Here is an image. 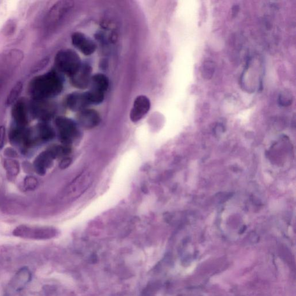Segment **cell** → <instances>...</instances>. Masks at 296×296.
Here are the masks:
<instances>
[{"instance_id":"6da1fadb","label":"cell","mask_w":296,"mask_h":296,"mask_svg":"<svg viewBox=\"0 0 296 296\" xmlns=\"http://www.w3.org/2000/svg\"><path fill=\"white\" fill-rule=\"evenodd\" d=\"M63 83L58 73L51 72L37 77L31 82L30 92L35 100L42 101L62 92Z\"/></svg>"},{"instance_id":"7a4b0ae2","label":"cell","mask_w":296,"mask_h":296,"mask_svg":"<svg viewBox=\"0 0 296 296\" xmlns=\"http://www.w3.org/2000/svg\"><path fill=\"white\" fill-rule=\"evenodd\" d=\"M12 234L15 237L24 239L45 240L56 237L58 231L52 226L21 224L14 229Z\"/></svg>"},{"instance_id":"3957f363","label":"cell","mask_w":296,"mask_h":296,"mask_svg":"<svg viewBox=\"0 0 296 296\" xmlns=\"http://www.w3.org/2000/svg\"><path fill=\"white\" fill-rule=\"evenodd\" d=\"M55 65L62 73L71 78L82 68V61L77 53L71 49L60 51L55 58Z\"/></svg>"},{"instance_id":"277c9868","label":"cell","mask_w":296,"mask_h":296,"mask_svg":"<svg viewBox=\"0 0 296 296\" xmlns=\"http://www.w3.org/2000/svg\"><path fill=\"white\" fill-rule=\"evenodd\" d=\"M60 139L65 146H70L80 136L79 129L76 123L72 119L59 116L55 121Z\"/></svg>"},{"instance_id":"5b68a950","label":"cell","mask_w":296,"mask_h":296,"mask_svg":"<svg viewBox=\"0 0 296 296\" xmlns=\"http://www.w3.org/2000/svg\"><path fill=\"white\" fill-rule=\"evenodd\" d=\"M73 5V2L70 1H61L56 3L46 17V26L50 29L56 25L72 8Z\"/></svg>"},{"instance_id":"8992f818","label":"cell","mask_w":296,"mask_h":296,"mask_svg":"<svg viewBox=\"0 0 296 296\" xmlns=\"http://www.w3.org/2000/svg\"><path fill=\"white\" fill-rule=\"evenodd\" d=\"M151 107L150 101L145 95H140L134 101L133 107L130 113L132 122L137 123L142 120L149 112Z\"/></svg>"},{"instance_id":"52a82bcc","label":"cell","mask_w":296,"mask_h":296,"mask_svg":"<svg viewBox=\"0 0 296 296\" xmlns=\"http://www.w3.org/2000/svg\"><path fill=\"white\" fill-rule=\"evenodd\" d=\"M72 42L74 47L84 55L90 56L96 51L97 45L95 42L82 33H73Z\"/></svg>"},{"instance_id":"ba28073f","label":"cell","mask_w":296,"mask_h":296,"mask_svg":"<svg viewBox=\"0 0 296 296\" xmlns=\"http://www.w3.org/2000/svg\"><path fill=\"white\" fill-rule=\"evenodd\" d=\"M66 103L67 106L74 112H78L88 108L91 105L89 95L85 92H74L67 96Z\"/></svg>"},{"instance_id":"9c48e42d","label":"cell","mask_w":296,"mask_h":296,"mask_svg":"<svg viewBox=\"0 0 296 296\" xmlns=\"http://www.w3.org/2000/svg\"><path fill=\"white\" fill-rule=\"evenodd\" d=\"M77 122L85 129H92L96 127L101 121L100 115L93 109L89 108L77 112Z\"/></svg>"},{"instance_id":"30bf717a","label":"cell","mask_w":296,"mask_h":296,"mask_svg":"<svg viewBox=\"0 0 296 296\" xmlns=\"http://www.w3.org/2000/svg\"><path fill=\"white\" fill-rule=\"evenodd\" d=\"M92 69L91 66L84 64L79 71L70 78L72 85L77 89H84L90 85Z\"/></svg>"},{"instance_id":"8fae6325","label":"cell","mask_w":296,"mask_h":296,"mask_svg":"<svg viewBox=\"0 0 296 296\" xmlns=\"http://www.w3.org/2000/svg\"><path fill=\"white\" fill-rule=\"evenodd\" d=\"M54 159V157L48 150L43 151L38 155L34 162V169L37 174L41 176L44 175L47 172V168L51 167Z\"/></svg>"},{"instance_id":"7c38bea8","label":"cell","mask_w":296,"mask_h":296,"mask_svg":"<svg viewBox=\"0 0 296 296\" xmlns=\"http://www.w3.org/2000/svg\"><path fill=\"white\" fill-rule=\"evenodd\" d=\"M90 89L105 93L109 87L108 77L103 74H96L91 76L90 85Z\"/></svg>"},{"instance_id":"4fadbf2b","label":"cell","mask_w":296,"mask_h":296,"mask_svg":"<svg viewBox=\"0 0 296 296\" xmlns=\"http://www.w3.org/2000/svg\"><path fill=\"white\" fill-rule=\"evenodd\" d=\"M12 115L16 122L19 126H25L27 123V115L25 105L22 101L16 102L14 104Z\"/></svg>"},{"instance_id":"5bb4252c","label":"cell","mask_w":296,"mask_h":296,"mask_svg":"<svg viewBox=\"0 0 296 296\" xmlns=\"http://www.w3.org/2000/svg\"><path fill=\"white\" fill-rule=\"evenodd\" d=\"M31 280V273L26 268H22L13 278L12 287L15 290H22Z\"/></svg>"},{"instance_id":"9a60e30c","label":"cell","mask_w":296,"mask_h":296,"mask_svg":"<svg viewBox=\"0 0 296 296\" xmlns=\"http://www.w3.org/2000/svg\"><path fill=\"white\" fill-rule=\"evenodd\" d=\"M90 176L89 174L83 173L75 179L71 186L72 192L74 194L79 193L83 191L90 183Z\"/></svg>"},{"instance_id":"2e32d148","label":"cell","mask_w":296,"mask_h":296,"mask_svg":"<svg viewBox=\"0 0 296 296\" xmlns=\"http://www.w3.org/2000/svg\"><path fill=\"white\" fill-rule=\"evenodd\" d=\"M35 107H37L35 109V112L44 120L50 119L54 114L55 107L52 105L42 103L36 105Z\"/></svg>"},{"instance_id":"e0dca14e","label":"cell","mask_w":296,"mask_h":296,"mask_svg":"<svg viewBox=\"0 0 296 296\" xmlns=\"http://www.w3.org/2000/svg\"><path fill=\"white\" fill-rule=\"evenodd\" d=\"M23 83L21 82H18L15 84V85L12 87L11 90L7 97L6 104L8 106L15 104L20 96L23 90Z\"/></svg>"},{"instance_id":"ac0fdd59","label":"cell","mask_w":296,"mask_h":296,"mask_svg":"<svg viewBox=\"0 0 296 296\" xmlns=\"http://www.w3.org/2000/svg\"><path fill=\"white\" fill-rule=\"evenodd\" d=\"M3 167L9 177H16L19 172V162L16 160L8 158L3 161Z\"/></svg>"},{"instance_id":"d6986e66","label":"cell","mask_w":296,"mask_h":296,"mask_svg":"<svg viewBox=\"0 0 296 296\" xmlns=\"http://www.w3.org/2000/svg\"><path fill=\"white\" fill-rule=\"evenodd\" d=\"M216 65L211 61L203 62L201 67V74L204 79L209 80L212 78L216 72Z\"/></svg>"},{"instance_id":"ffe728a7","label":"cell","mask_w":296,"mask_h":296,"mask_svg":"<svg viewBox=\"0 0 296 296\" xmlns=\"http://www.w3.org/2000/svg\"><path fill=\"white\" fill-rule=\"evenodd\" d=\"M39 133L42 140L48 141L54 138L55 133L51 127L42 123L39 127Z\"/></svg>"},{"instance_id":"44dd1931","label":"cell","mask_w":296,"mask_h":296,"mask_svg":"<svg viewBox=\"0 0 296 296\" xmlns=\"http://www.w3.org/2000/svg\"><path fill=\"white\" fill-rule=\"evenodd\" d=\"M294 96L291 91L284 90L282 91L279 97H278V103L281 106L288 107L293 103Z\"/></svg>"},{"instance_id":"7402d4cb","label":"cell","mask_w":296,"mask_h":296,"mask_svg":"<svg viewBox=\"0 0 296 296\" xmlns=\"http://www.w3.org/2000/svg\"><path fill=\"white\" fill-rule=\"evenodd\" d=\"M38 184L37 179L33 177L29 176L24 179L23 187L27 190H33L37 188Z\"/></svg>"},{"instance_id":"603a6c76","label":"cell","mask_w":296,"mask_h":296,"mask_svg":"<svg viewBox=\"0 0 296 296\" xmlns=\"http://www.w3.org/2000/svg\"><path fill=\"white\" fill-rule=\"evenodd\" d=\"M6 130L3 126H0V149L4 146L5 140Z\"/></svg>"},{"instance_id":"cb8c5ba5","label":"cell","mask_w":296,"mask_h":296,"mask_svg":"<svg viewBox=\"0 0 296 296\" xmlns=\"http://www.w3.org/2000/svg\"><path fill=\"white\" fill-rule=\"evenodd\" d=\"M72 159L70 157H65L63 158L59 164V167L61 169H66L68 168L72 164Z\"/></svg>"},{"instance_id":"d4e9b609","label":"cell","mask_w":296,"mask_h":296,"mask_svg":"<svg viewBox=\"0 0 296 296\" xmlns=\"http://www.w3.org/2000/svg\"><path fill=\"white\" fill-rule=\"evenodd\" d=\"M5 154L6 156L9 157L15 158L17 156V153L11 148H6Z\"/></svg>"}]
</instances>
